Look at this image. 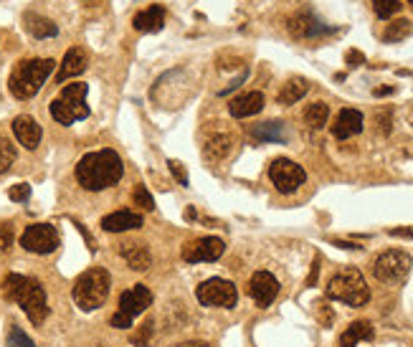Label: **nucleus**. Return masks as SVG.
Returning <instances> with one entry per match:
<instances>
[{
	"instance_id": "obj_1",
	"label": "nucleus",
	"mask_w": 413,
	"mask_h": 347,
	"mask_svg": "<svg viewBox=\"0 0 413 347\" xmlns=\"http://www.w3.org/2000/svg\"><path fill=\"white\" fill-rule=\"evenodd\" d=\"M124 175V163L115 150H97V153H86L76 163V180L89 193H102V190L117 185Z\"/></svg>"
},
{
	"instance_id": "obj_2",
	"label": "nucleus",
	"mask_w": 413,
	"mask_h": 347,
	"mask_svg": "<svg viewBox=\"0 0 413 347\" xmlns=\"http://www.w3.org/2000/svg\"><path fill=\"white\" fill-rule=\"evenodd\" d=\"M3 294H6V299L16 302L33 324H41L49 317V299H46V289L38 279H30L23 274H8L3 281Z\"/></svg>"
},
{
	"instance_id": "obj_3",
	"label": "nucleus",
	"mask_w": 413,
	"mask_h": 347,
	"mask_svg": "<svg viewBox=\"0 0 413 347\" xmlns=\"http://www.w3.org/2000/svg\"><path fill=\"white\" fill-rule=\"evenodd\" d=\"M56 61L54 59H23V61L16 64V69L11 71V79H8V89L16 99L25 102V99H33L41 86L46 84L51 73H54Z\"/></svg>"
},
{
	"instance_id": "obj_4",
	"label": "nucleus",
	"mask_w": 413,
	"mask_h": 347,
	"mask_svg": "<svg viewBox=\"0 0 413 347\" xmlns=\"http://www.w3.org/2000/svg\"><path fill=\"white\" fill-rule=\"evenodd\" d=\"M110 289H112L110 271L102 266H91V269H86L84 274L76 276L71 294H74V302H76V307H79L81 312H94L107 302Z\"/></svg>"
},
{
	"instance_id": "obj_5",
	"label": "nucleus",
	"mask_w": 413,
	"mask_h": 347,
	"mask_svg": "<svg viewBox=\"0 0 413 347\" xmlns=\"http://www.w3.org/2000/svg\"><path fill=\"white\" fill-rule=\"evenodd\" d=\"M327 297L347 307H365L371 302V286L360 269L347 266L327 281Z\"/></svg>"
},
{
	"instance_id": "obj_6",
	"label": "nucleus",
	"mask_w": 413,
	"mask_h": 347,
	"mask_svg": "<svg viewBox=\"0 0 413 347\" xmlns=\"http://www.w3.org/2000/svg\"><path fill=\"white\" fill-rule=\"evenodd\" d=\"M86 92L89 86L76 81V84H66L61 89V94L49 104V112L59 124H74L79 119H86L91 114L86 107Z\"/></svg>"
},
{
	"instance_id": "obj_7",
	"label": "nucleus",
	"mask_w": 413,
	"mask_h": 347,
	"mask_svg": "<svg viewBox=\"0 0 413 347\" xmlns=\"http://www.w3.org/2000/svg\"><path fill=\"white\" fill-rule=\"evenodd\" d=\"M152 305V292L145 284H134L132 289L122 292L120 297V310L112 317V327L117 329H129L134 322V317H140L147 307Z\"/></svg>"
},
{
	"instance_id": "obj_8",
	"label": "nucleus",
	"mask_w": 413,
	"mask_h": 347,
	"mask_svg": "<svg viewBox=\"0 0 413 347\" xmlns=\"http://www.w3.org/2000/svg\"><path fill=\"white\" fill-rule=\"evenodd\" d=\"M411 256L401 249H390L383 251L373 261V276L383 284H401L406 281V276L411 274Z\"/></svg>"
},
{
	"instance_id": "obj_9",
	"label": "nucleus",
	"mask_w": 413,
	"mask_h": 347,
	"mask_svg": "<svg viewBox=\"0 0 413 347\" xmlns=\"http://www.w3.org/2000/svg\"><path fill=\"white\" fill-rule=\"evenodd\" d=\"M195 297L203 307H221V310H233L238 302V289L233 281L228 279H206L198 289H195Z\"/></svg>"
},
{
	"instance_id": "obj_10",
	"label": "nucleus",
	"mask_w": 413,
	"mask_h": 347,
	"mask_svg": "<svg viewBox=\"0 0 413 347\" xmlns=\"http://www.w3.org/2000/svg\"><path fill=\"white\" fill-rule=\"evenodd\" d=\"M269 180H272L274 188L279 190V193L292 195L304 185L307 172H304L302 165H297L294 160L277 158V160H272V165H269Z\"/></svg>"
},
{
	"instance_id": "obj_11",
	"label": "nucleus",
	"mask_w": 413,
	"mask_h": 347,
	"mask_svg": "<svg viewBox=\"0 0 413 347\" xmlns=\"http://www.w3.org/2000/svg\"><path fill=\"white\" fill-rule=\"evenodd\" d=\"M61 244V236L51 223H33L28 225L21 236V246L30 254H38V256H46V254H54Z\"/></svg>"
},
{
	"instance_id": "obj_12",
	"label": "nucleus",
	"mask_w": 413,
	"mask_h": 347,
	"mask_svg": "<svg viewBox=\"0 0 413 347\" xmlns=\"http://www.w3.org/2000/svg\"><path fill=\"white\" fill-rule=\"evenodd\" d=\"M226 251V244L216 236H203L195 238V241H188L182 246V261L188 264H198V261H219Z\"/></svg>"
},
{
	"instance_id": "obj_13",
	"label": "nucleus",
	"mask_w": 413,
	"mask_h": 347,
	"mask_svg": "<svg viewBox=\"0 0 413 347\" xmlns=\"http://www.w3.org/2000/svg\"><path fill=\"white\" fill-rule=\"evenodd\" d=\"M249 294L251 299L256 302V307H269L277 299V294H279V281H277V276L269 274V271H256L254 276H251L249 281Z\"/></svg>"
},
{
	"instance_id": "obj_14",
	"label": "nucleus",
	"mask_w": 413,
	"mask_h": 347,
	"mask_svg": "<svg viewBox=\"0 0 413 347\" xmlns=\"http://www.w3.org/2000/svg\"><path fill=\"white\" fill-rule=\"evenodd\" d=\"M233 145H236V137H233V132H228V129H223V127H216V129H211V132L206 134L203 153H206L208 160L219 163V160H226L228 155H231Z\"/></svg>"
},
{
	"instance_id": "obj_15",
	"label": "nucleus",
	"mask_w": 413,
	"mask_h": 347,
	"mask_svg": "<svg viewBox=\"0 0 413 347\" xmlns=\"http://www.w3.org/2000/svg\"><path fill=\"white\" fill-rule=\"evenodd\" d=\"M13 134H16V140L25 147V150H36L41 145V137H43V129L41 124L28 114H21L13 119Z\"/></svg>"
},
{
	"instance_id": "obj_16",
	"label": "nucleus",
	"mask_w": 413,
	"mask_h": 347,
	"mask_svg": "<svg viewBox=\"0 0 413 347\" xmlns=\"http://www.w3.org/2000/svg\"><path fill=\"white\" fill-rule=\"evenodd\" d=\"M286 28H289V33H292L294 38H317V36H322V33L332 31V28H327L325 23H320L312 13H297V16H292L289 23H286Z\"/></svg>"
},
{
	"instance_id": "obj_17",
	"label": "nucleus",
	"mask_w": 413,
	"mask_h": 347,
	"mask_svg": "<svg viewBox=\"0 0 413 347\" xmlns=\"http://www.w3.org/2000/svg\"><path fill=\"white\" fill-rule=\"evenodd\" d=\"M86 66H89V56H86V51L81 49V46H74V49H69L66 54H64V61H61L59 73H56V81L64 84L66 79H74V76L84 73Z\"/></svg>"
},
{
	"instance_id": "obj_18",
	"label": "nucleus",
	"mask_w": 413,
	"mask_h": 347,
	"mask_svg": "<svg viewBox=\"0 0 413 347\" xmlns=\"http://www.w3.org/2000/svg\"><path fill=\"white\" fill-rule=\"evenodd\" d=\"M363 124H365L363 112L347 107V110H342L340 114H337V119H335L332 134L337 137V140H350V137L363 132Z\"/></svg>"
},
{
	"instance_id": "obj_19",
	"label": "nucleus",
	"mask_w": 413,
	"mask_h": 347,
	"mask_svg": "<svg viewBox=\"0 0 413 347\" xmlns=\"http://www.w3.org/2000/svg\"><path fill=\"white\" fill-rule=\"evenodd\" d=\"M264 104H267V99H264L262 92H246V94H238V97H233L231 102H228V112H231V117H236V119H246V117L259 114V112L264 110Z\"/></svg>"
},
{
	"instance_id": "obj_20",
	"label": "nucleus",
	"mask_w": 413,
	"mask_h": 347,
	"mask_svg": "<svg viewBox=\"0 0 413 347\" xmlns=\"http://www.w3.org/2000/svg\"><path fill=\"white\" fill-rule=\"evenodd\" d=\"M145 218L134 211H115V213L104 216L102 228L107 233H122V231H132V228H142Z\"/></svg>"
},
{
	"instance_id": "obj_21",
	"label": "nucleus",
	"mask_w": 413,
	"mask_h": 347,
	"mask_svg": "<svg viewBox=\"0 0 413 347\" xmlns=\"http://www.w3.org/2000/svg\"><path fill=\"white\" fill-rule=\"evenodd\" d=\"M132 25L137 28V31H142V33L163 31V25H165V8L163 6H150V8H145V11H140L132 18Z\"/></svg>"
},
{
	"instance_id": "obj_22",
	"label": "nucleus",
	"mask_w": 413,
	"mask_h": 347,
	"mask_svg": "<svg viewBox=\"0 0 413 347\" xmlns=\"http://www.w3.org/2000/svg\"><path fill=\"white\" fill-rule=\"evenodd\" d=\"M122 259L127 261V266L132 271H147L152 264V256H150V249L145 244H122L120 249Z\"/></svg>"
},
{
	"instance_id": "obj_23",
	"label": "nucleus",
	"mask_w": 413,
	"mask_h": 347,
	"mask_svg": "<svg viewBox=\"0 0 413 347\" xmlns=\"http://www.w3.org/2000/svg\"><path fill=\"white\" fill-rule=\"evenodd\" d=\"M23 28L33 38H54L56 33H59V25H56L54 20L38 16V13H25L23 16Z\"/></svg>"
},
{
	"instance_id": "obj_24",
	"label": "nucleus",
	"mask_w": 413,
	"mask_h": 347,
	"mask_svg": "<svg viewBox=\"0 0 413 347\" xmlns=\"http://www.w3.org/2000/svg\"><path fill=\"white\" fill-rule=\"evenodd\" d=\"M310 92V81L302 79V76H294V79H289L284 86H281L279 97H277V102L284 104V107H289V104H297L299 99H304V94Z\"/></svg>"
},
{
	"instance_id": "obj_25",
	"label": "nucleus",
	"mask_w": 413,
	"mask_h": 347,
	"mask_svg": "<svg viewBox=\"0 0 413 347\" xmlns=\"http://www.w3.org/2000/svg\"><path fill=\"white\" fill-rule=\"evenodd\" d=\"M373 335H376V332H373V324L368 322V319H358V322H353L345 332H342L340 347H355L363 340H373Z\"/></svg>"
},
{
	"instance_id": "obj_26",
	"label": "nucleus",
	"mask_w": 413,
	"mask_h": 347,
	"mask_svg": "<svg viewBox=\"0 0 413 347\" xmlns=\"http://www.w3.org/2000/svg\"><path fill=\"white\" fill-rule=\"evenodd\" d=\"M251 134L262 142H286V129L281 122H262L251 127Z\"/></svg>"
},
{
	"instance_id": "obj_27",
	"label": "nucleus",
	"mask_w": 413,
	"mask_h": 347,
	"mask_svg": "<svg viewBox=\"0 0 413 347\" xmlns=\"http://www.w3.org/2000/svg\"><path fill=\"white\" fill-rule=\"evenodd\" d=\"M330 107L325 102H312L307 110H304V124L310 129H322L327 124Z\"/></svg>"
},
{
	"instance_id": "obj_28",
	"label": "nucleus",
	"mask_w": 413,
	"mask_h": 347,
	"mask_svg": "<svg viewBox=\"0 0 413 347\" xmlns=\"http://www.w3.org/2000/svg\"><path fill=\"white\" fill-rule=\"evenodd\" d=\"M16 158H18V153H16V145H13L8 137H0V175L11 170L13 163H16Z\"/></svg>"
},
{
	"instance_id": "obj_29",
	"label": "nucleus",
	"mask_w": 413,
	"mask_h": 347,
	"mask_svg": "<svg viewBox=\"0 0 413 347\" xmlns=\"http://www.w3.org/2000/svg\"><path fill=\"white\" fill-rule=\"evenodd\" d=\"M411 33V20L401 18V20H393V23H388V28H385L383 38L388 43H395V41H403V38Z\"/></svg>"
},
{
	"instance_id": "obj_30",
	"label": "nucleus",
	"mask_w": 413,
	"mask_h": 347,
	"mask_svg": "<svg viewBox=\"0 0 413 347\" xmlns=\"http://www.w3.org/2000/svg\"><path fill=\"white\" fill-rule=\"evenodd\" d=\"M6 342H8V347H36V342L30 340V337L25 335V332L18 327V324H11Z\"/></svg>"
},
{
	"instance_id": "obj_31",
	"label": "nucleus",
	"mask_w": 413,
	"mask_h": 347,
	"mask_svg": "<svg viewBox=\"0 0 413 347\" xmlns=\"http://www.w3.org/2000/svg\"><path fill=\"white\" fill-rule=\"evenodd\" d=\"M152 335H155V319H147V322L142 324L132 337H129V342H132L134 347H147L152 340Z\"/></svg>"
},
{
	"instance_id": "obj_32",
	"label": "nucleus",
	"mask_w": 413,
	"mask_h": 347,
	"mask_svg": "<svg viewBox=\"0 0 413 347\" xmlns=\"http://www.w3.org/2000/svg\"><path fill=\"white\" fill-rule=\"evenodd\" d=\"M398 8H401V0H373V11H376L378 18H383V20L395 16Z\"/></svg>"
},
{
	"instance_id": "obj_33",
	"label": "nucleus",
	"mask_w": 413,
	"mask_h": 347,
	"mask_svg": "<svg viewBox=\"0 0 413 347\" xmlns=\"http://www.w3.org/2000/svg\"><path fill=\"white\" fill-rule=\"evenodd\" d=\"M132 201H134V206L145 208V211H152V208H155V198L147 193L145 185H137V188L132 190Z\"/></svg>"
},
{
	"instance_id": "obj_34",
	"label": "nucleus",
	"mask_w": 413,
	"mask_h": 347,
	"mask_svg": "<svg viewBox=\"0 0 413 347\" xmlns=\"http://www.w3.org/2000/svg\"><path fill=\"white\" fill-rule=\"evenodd\" d=\"M8 198H11L13 203H25V201L30 198V185H28V183L13 185V188L8 190Z\"/></svg>"
},
{
	"instance_id": "obj_35",
	"label": "nucleus",
	"mask_w": 413,
	"mask_h": 347,
	"mask_svg": "<svg viewBox=\"0 0 413 347\" xmlns=\"http://www.w3.org/2000/svg\"><path fill=\"white\" fill-rule=\"evenodd\" d=\"M168 167H170L173 177H175L178 183H180L182 188H188V172H185L182 163H178V160H168Z\"/></svg>"
},
{
	"instance_id": "obj_36",
	"label": "nucleus",
	"mask_w": 413,
	"mask_h": 347,
	"mask_svg": "<svg viewBox=\"0 0 413 347\" xmlns=\"http://www.w3.org/2000/svg\"><path fill=\"white\" fill-rule=\"evenodd\" d=\"M16 241L13 236V223H0V251H8Z\"/></svg>"
},
{
	"instance_id": "obj_37",
	"label": "nucleus",
	"mask_w": 413,
	"mask_h": 347,
	"mask_svg": "<svg viewBox=\"0 0 413 347\" xmlns=\"http://www.w3.org/2000/svg\"><path fill=\"white\" fill-rule=\"evenodd\" d=\"M345 61H347V66H363V64H365V56L363 54H360V51H347V56H345Z\"/></svg>"
},
{
	"instance_id": "obj_38",
	"label": "nucleus",
	"mask_w": 413,
	"mask_h": 347,
	"mask_svg": "<svg viewBox=\"0 0 413 347\" xmlns=\"http://www.w3.org/2000/svg\"><path fill=\"white\" fill-rule=\"evenodd\" d=\"M376 119L380 122V132L388 134L390 132V110L388 112H380V114H378Z\"/></svg>"
},
{
	"instance_id": "obj_39",
	"label": "nucleus",
	"mask_w": 413,
	"mask_h": 347,
	"mask_svg": "<svg viewBox=\"0 0 413 347\" xmlns=\"http://www.w3.org/2000/svg\"><path fill=\"white\" fill-rule=\"evenodd\" d=\"M390 236H398V238H413V228H390Z\"/></svg>"
},
{
	"instance_id": "obj_40",
	"label": "nucleus",
	"mask_w": 413,
	"mask_h": 347,
	"mask_svg": "<svg viewBox=\"0 0 413 347\" xmlns=\"http://www.w3.org/2000/svg\"><path fill=\"white\" fill-rule=\"evenodd\" d=\"M317 274H320V259H315V264H312V274L310 279H307V286H312L317 281Z\"/></svg>"
},
{
	"instance_id": "obj_41",
	"label": "nucleus",
	"mask_w": 413,
	"mask_h": 347,
	"mask_svg": "<svg viewBox=\"0 0 413 347\" xmlns=\"http://www.w3.org/2000/svg\"><path fill=\"white\" fill-rule=\"evenodd\" d=\"M173 347H208V342H203V340H193V342H180V345H173Z\"/></svg>"
},
{
	"instance_id": "obj_42",
	"label": "nucleus",
	"mask_w": 413,
	"mask_h": 347,
	"mask_svg": "<svg viewBox=\"0 0 413 347\" xmlns=\"http://www.w3.org/2000/svg\"><path fill=\"white\" fill-rule=\"evenodd\" d=\"M335 246H340V249H350V251L360 249L358 244H350V241H335Z\"/></svg>"
},
{
	"instance_id": "obj_43",
	"label": "nucleus",
	"mask_w": 413,
	"mask_h": 347,
	"mask_svg": "<svg viewBox=\"0 0 413 347\" xmlns=\"http://www.w3.org/2000/svg\"><path fill=\"white\" fill-rule=\"evenodd\" d=\"M185 218H188V220H195V218H198V213H195L193 208H188V211H185Z\"/></svg>"
},
{
	"instance_id": "obj_44",
	"label": "nucleus",
	"mask_w": 413,
	"mask_h": 347,
	"mask_svg": "<svg viewBox=\"0 0 413 347\" xmlns=\"http://www.w3.org/2000/svg\"><path fill=\"white\" fill-rule=\"evenodd\" d=\"M390 92H393L390 86H388V89H376V97H383V94H390Z\"/></svg>"
},
{
	"instance_id": "obj_45",
	"label": "nucleus",
	"mask_w": 413,
	"mask_h": 347,
	"mask_svg": "<svg viewBox=\"0 0 413 347\" xmlns=\"http://www.w3.org/2000/svg\"><path fill=\"white\" fill-rule=\"evenodd\" d=\"M408 3H411V8H413V0H408Z\"/></svg>"
}]
</instances>
